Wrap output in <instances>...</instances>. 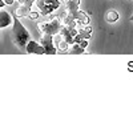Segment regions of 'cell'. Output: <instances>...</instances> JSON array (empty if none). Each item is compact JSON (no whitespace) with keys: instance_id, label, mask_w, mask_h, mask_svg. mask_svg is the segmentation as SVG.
Returning <instances> with one entry per match:
<instances>
[{"instance_id":"obj_6","label":"cell","mask_w":133,"mask_h":133,"mask_svg":"<svg viewBox=\"0 0 133 133\" xmlns=\"http://www.w3.org/2000/svg\"><path fill=\"white\" fill-rule=\"evenodd\" d=\"M33 4H36V7L39 9V14L41 16H47V15H49V14L53 12V9L51 7H48L44 0H35V3H33Z\"/></svg>"},{"instance_id":"obj_12","label":"cell","mask_w":133,"mask_h":133,"mask_svg":"<svg viewBox=\"0 0 133 133\" xmlns=\"http://www.w3.org/2000/svg\"><path fill=\"white\" fill-rule=\"evenodd\" d=\"M39 12H35V11H31V12H29V15H28V17L29 19H32V20H36L37 17H39Z\"/></svg>"},{"instance_id":"obj_13","label":"cell","mask_w":133,"mask_h":133,"mask_svg":"<svg viewBox=\"0 0 133 133\" xmlns=\"http://www.w3.org/2000/svg\"><path fill=\"white\" fill-rule=\"evenodd\" d=\"M79 44H80V47H83V48H85L87 49V47H88V39H81L80 41H79Z\"/></svg>"},{"instance_id":"obj_3","label":"cell","mask_w":133,"mask_h":133,"mask_svg":"<svg viewBox=\"0 0 133 133\" xmlns=\"http://www.w3.org/2000/svg\"><path fill=\"white\" fill-rule=\"evenodd\" d=\"M40 45L44 48V51H45V55H55L57 53V48L53 45V41H52V35H49V33H43L40 40Z\"/></svg>"},{"instance_id":"obj_19","label":"cell","mask_w":133,"mask_h":133,"mask_svg":"<svg viewBox=\"0 0 133 133\" xmlns=\"http://www.w3.org/2000/svg\"><path fill=\"white\" fill-rule=\"evenodd\" d=\"M73 2H76V3H79V4H80V3H81V0H73Z\"/></svg>"},{"instance_id":"obj_4","label":"cell","mask_w":133,"mask_h":133,"mask_svg":"<svg viewBox=\"0 0 133 133\" xmlns=\"http://www.w3.org/2000/svg\"><path fill=\"white\" fill-rule=\"evenodd\" d=\"M25 51L27 53H35V55H45V51L44 48L40 45V43L37 41H33V40H29L27 44H25Z\"/></svg>"},{"instance_id":"obj_5","label":"cell","mask_w":133,"mask_h":133,"mask_svg":"<svg viewBox=\"0 0 133 133\" xmlns=\"http://www.w3.org/2000/svg\"><path fill=\"white\" fill-rule=\"evenodd\" d=\"M14 16L7 11H0V28H7L12 24Z\"/></svg>"},{"instance_id":"obj_18","label":"cell","mask_w":133,"mask_h":133,"mask_svg":"<svg viewBox=\"0 0 133 133\" xmlns=\"http://www.w3.org/2000/svg\"><path fill=\"white\" fill-rule=\"evenodd\" d=\"M129 69H130V71H133V61H132V63H129Z\"/></svg>"},{"instance_id":"obj_20","label":"cell","mask_w":133,"mask_h":133,"mask_svg":"<svg viewBox=\"0 0 133 133\" xmlns=\"http://www.w3.org/2000/svg\"><path fill=\"white\" fill-rule=\"evenodd\" d=\"M129 20H130V21H133V15H132V16L129 17Z\"/></svg>"},{"instance_id":"obj_1","label":"cell","mask_w":133,"mask_h":133,"mask_svg":"<svg viewBox=\"0 0 133 133\" xmlns=\"http://www.w3.org/2000/svg\"><path fill=\"white\" fill-rule=\"evenodd\" d=\"M12 40L16 44V47H19V48H24L25 44L31 40L29 32L21 24V21L16 16H14V19H12Z\"/></svg>"},{"instance_id":"obj_10","label":"cell","mask_w":133,"mask_h":133,"mask_svg":"<svg viewBox=\"0 0 133 133\" xmlns=\"http://www.w3.org/2000/svg\"><path fill=\"white\" fill-rule=\"evenodd\" d=\"M120 19V15H118V12L116 9H109L108 12L105 14V20L108 21V23H116V21Z\"/></svg>"},{"instance_id":"obj_7","label":"cell","mask_w":133,"mask_h":133,"mask_svg":"<svg viewBox=\"0 0 133 133\" xmlns=\"http://www.w3.org/2000/svg\"><path fill=\"white\" fill-rule=\"evenodd\" d=\"M32 8L27 7L25 4H19V7L15 9V16L16 17H28Z\"/></svg>"},{"instance_id":"obj_11","label":"cell","mask_w":133,"mask_h":133,"mask_svg":"<svg viewBox=\"0 0 133 133\" xmlns=\"http://www.w3.org/2000/svg\"><path fill=\"white\" fill-rule=\"evenodd\" d=\"M68 47H69V44L66 43L65 40H61L59 44H57V49H60V51H68Z\"/></svg>"},{"instance_id":"obj_14","label":"cell","mask_w":133,"mask_h":133,"mask_svg":"<svg viewBox=\"0 0 133 133\" xmlns=\"http://www.w3.org/2000/svg\"><path fill=\"white\" fill-rule=\"evenodd\" d=\"M33 3H35V0H25V5L27 7H29V8H32V5H33Z\"/></svg>"},{"instance_id":"obj_8","label":"cell","mask_w":133,"mask_h":133,"mask_svg":"<svg viewBox=\"0 0 133 133\" xmlns=\"http://www.w3.org/2000/svg\"><path fill=\"white\" fill-rule=\"evenodd\" d=\"M68 52L72 55H83V53H88L85 48L80 47L79 43H72L71 45L68 47Z\"/></svg>"},{"instance_id":"obj_2","label":"cell","mask_w":133,"mask_h":133,"mask_svg":"<svg viewBox=\"0 0 133 133\" xmlns=\"http://www.w3.org/2000/svg\"><path fill=\"white\" fill-rule=\"evenodd\" d=\"M45 17V20L43 21H37V29L40 31V33H49V35H55L57 33L60 27H61V21L59 20V17L55 15L53 12L47 15V16H43Z\"/></svg>"},{"instance_id":"obj_15","label":"cell","mask_w":133,"mask_h":133,"mask_svg":"<svg viewBox=\"0 0 133 133\" xmlns=\"http://www.w3.org/2000/svg\"><path fill=\"white\" fill-rule=\"evenodd\" d=\"M3 2L5 3V5H12L15 3V0H3Z\"/></svg>"},{"instance_id":"obj_17","label":"cell","mask_w":133,"mask_h":133,"mask_svg":"<svg viewBox=\"0 0 133 133\" xmlns=\"http://www.w3.org/2000/svg\"><path fill=\"white\" fill-rule=\"evenodd\" d=\"M16 2H17L19 4H24V3H25V0H16Z\"/></svg>"},{"instance_id":"obj_16","label":"cell","mask_w":133,"mask_h":133,"mask_svg":"<svg viewBox=\"0 0 133 133\" xmlns=\"http://www.w3.org/2000/svg\"><path fill=\"white\" fill-rule=\"evenodd\" d=\"M4 5H5V3L3 2V0H0V8H3Z\"/></svg>"},{"instance_id":"obj_9","label":"cell","mask_w":133,"mask_h":133,"mask_svg":"<svg viewBox=\"0 0 133 133\" xmlns=\"http://www.w3.org/2000/svg\"><path fill=\"white\" fill-rule=\"evenodd\" d=\"M77 33H79L83 39H88V40H89L91 36H92V28L89 27V24H88V25H83V27H80L79 29H77Z\"/></svg>"}]
</instances>
